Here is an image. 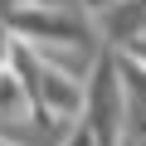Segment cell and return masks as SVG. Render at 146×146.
Segmentation results:
<instances>
[{"instance_id": "277c9868", "label": "cell", "mask_w": 146, "mask_h": 146, "mask_svg": "<svg viewBox=\"0 0 146 146\" xmlns=\"http://www.w3.org/2000/svg\"><path fill=\"white\" fill-rule=\"evenodd\" d=\"M127 146H136V141H131V136H127Z\"/></svg>"}, {"instance_id": "6da1fadb", "label": "cell", "mask_w": 146, "mask_h": 146, "mask_svg": "<svg viewBox=\"0 0 146 146\" xmlns=\"http://www.w3.org/2000/svg\"><path fill=\"white\" fill-rule=\"evenodd\" d=\"M83 127L102 146H127V78H122V54L107 44L88 73V107Z\"/></svg>"}, {"instance_id": "3957f363", "label": "cell", "mask_w": 146, "mask_h": 146, "mask_svg": "<svg viewBox=\"0 0 146 146\" xmlns=\"http://www.w3.org/2000/svg\"><path fill=\"white\" fill-rule=\"evenodd\" d=\"M34 5H54V10H88V0H34Z\"/></svg>"}, {"instance_id": "7a4b0ae2", "label": "cell", "mask_w": 146, "mask_h": 146, "mask_svg": "<svg viewBox=\"0 0 146 146\" xmlns=\"http://www.w3.org/2000/svg\"><path fill=\"white\" fill-rule=\"evenodd\" d=\"M63 146H102V141H98V136H93V131H88V127L78 122V127L68 131V141H63Z\"/></svg>"}]
</instances>
